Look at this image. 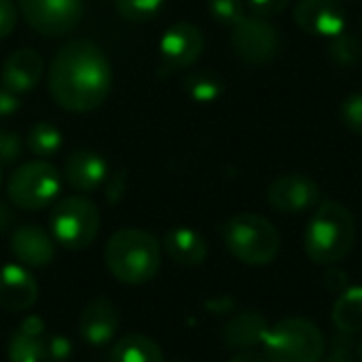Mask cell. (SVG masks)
Instances as JSON below:
<instances>
[{
    "mask_svg": "<svg viewBox=\"0 0 362 362\" xmlns=\"http://www.w3.org/2000/svg\"><path fill=\"white\" fill-rule=\"evenodd\" d=\"M49 93L68 112H89L104 104L112 87V66L93 40H68L51 59Z\"/></svg>",
    "mask_w": 362,
    "mask_h": 362,
    "instance_id": "obj_1",
    "label": "cell"
},
{
    "mask_svg": "<svg viewBox=\"0 0 362 362\" xmlns=\"http://www.w3.org/2000/svg\"><path fill=\"white\" fill-rule=\"evenodd\" d=\"M106 267L123 284H146L161 267L157 238L142 229H121L110 235L104 250Z\"/></svg>",
    "mask_w": 362,
    "mask_h": 362,
    "instance_id": "obj_2",
    "label": "cell"
},
{
    "mask_svg": "<svg viewBox=\"0 0 362 362\" xmlns=\"http://www.w3.org/2000/svg\"><path fill=\"white\" fill-rule=\"evenodd\" d=\"M356 240L352 212L339 202H322L305 231V252L318 265H335L346 259Z\"/></svg>",
    "mask_w": 362,
    "mask_h": 362,
    "instance_id": "obj_3",
    "label": "cell"
},
{
    "mask_svg": "<svg viewBox=\"0 0 362 362\" xmlns=\"http://www.w3.org/2000/svg\"><path fill=\"white\" fill-rule=\"evenodd\" d=\"M223 240L227 250L240 263L250 267L269 265L278 257L282 246L276 225L265 216L252 212L231 216L223 227Z\"/></svg>",
    "mask_w": 362,
    "mask_h": 362,
    "instance_id": "obj_4",
    "label": "cell"
},
{
    "mask_svg": "<svg viewBox=\"0 0 362 362\" xmlns=\"http://www.w3.org/2000/svg\"><path fill=\"white\" fill-rule=\"evenodd\" d=\"M327 352L322 331L308 318L291 316L267 329L263 354L269 362H320Z\"/></svg>",
    "mask_w": 362,
    "mask_h": 362,
    "instance_id": "obj_5",
    "label": "cell"
},
{
    "mask_svg": "<svg viewBox=\"0 0 362 362\" xmlns=\"http://www.w3.org/2000/svg\"><path fill=\"white\" fill-rule=\"evenodd\" d=\"M51 238L68 248V250H83L91 246L100 229V210L98 206L83 197L72 195L59 199L49 216Z\"/></svg>",
    "mask_w": 362,
    "mask_h": 362,
    "instance_id": "obj_6",
    "label": "cell"
},
{
    "mask_svg": "<svg viewBox=\"0 0 362 362\" xmlns=\"http://www.w3.org/2000/svg\"><path fill=\"white\" fill-rule=\"evenodd\" d=\"M59 191L62 174L53 163L45 159L21 163L11 174L6 185L11 204L21 210H42L57 199Z\"/></svg>",
    "mask_w": 362,
    "mask_h": 362,
    "instance_id": "obj_7",
    "label": "cell"
},
{
    "mask_svg": "<svg viewBox=\"0 0 362 362\" xmlns=\"http://www.w3.org/2000/svg\"><path fill=\"white\" fill-rule=\"evenodd\" d=\"M231 49L246 64H269L280 55L282 32L265 17L246 15L231 28Z\"/></svg>",
    "mask_w": 362,
    "mask_h": 362,
    "instance_id": "obj_8",
    "label": "cell"
},
{
    "mask_svg": "<svg viewBox=\"0 0 362 362\" xmlns=\"http://www.w3.org/2000/svg\"><path fill=\"white\" fill-rule=\"evenodd\" d=\"M21 17L38 34L59 38L70 34L83 19V0H17Z\"/></svg>",
    "mask_w": 362,
    "mask_h": 362,
    "instance_id": "obj_9",
    "label": "cell"
},
{
    "mask_svg": "<svg viewBox=\"0 0 362 362\" xmlns=\"http://www.w3.org/2000/svg\"><path fill=\"white\" fill-rule=\"evenodd\" d=\"M293 17L305 34L329 40L348 28V11L341 0H297Z\"/></svg>",
    "mask_w": 362,
    "mask_h": 362,
    "instance_id": "obj_10",
    "label": "cell"
},
{
    "mask_svg": "<svg viewBox=\"0 0 362 362\" xmlns=\"http://www.w3.org/2000/svg\"><path fill=\"white\" fill-rule=\"evenodd\" d=\"M206 38L199 25L191 21H178L165 30L159 40L161 64L168 70H182L191 68L204 53Z\"/></svg>",
    "mask_w": 362,
    "mask_h": 362,
    "instance_id": "obj_11",
    "label": "cell"
},
{
    "mask_svg": "<svg viewBox=\"0 0 362 362\" xmlns=\"http://www.w3.org/2000/svg\"><path fill=\"white\" fill-rule=\"evenodd\" d=\"M267 202L282 214H301L318 206L320 187L303 174H284L267 187Z\"/></svg>",
    "mask_w": 362,
    "mask_h": 362,
    "instance_id": "obj_12",
    "label": "cell"
},
{
    "mask_svg": "<svg viewBox=\"0 0 362 362\" xmlns=\"http://www.w3.org/2000/svg\"><path fill=\"white\" fill-rule=\"evenodd\" d=\"M119 325V308L106 297H95L85 305L78 318V333L89 346H106L117 335Z\"/></svg>",
    "mask_w": 362,
    "mask_h": 362,
    "instance_id": "obj_13",
    "label": "cell"
},
{
    "mask_svg": "<svg viewBox=\"0 0 362 362\" xmlns=\"http://www.w3.org/2000/svg\"><path fill=\"white\" fill-rule=\"evenodd\" d=\"M108 165L102 155L89 148H76L66 157L64 163V180L70 185V189L89 193L95 191L106 182Z\"/></svg>",
    "mask_w": 362,
    "mask_h": 362,
    "instance_id": "obj_14",
    "label": "cell"
},
{
    "mask_svg": "<svg viewBox=\"0 0 362 362\" xmlns=\"http://www.w3.org/2000/svg\"><path fill=\"white\" fill-rule=\"evenodd\" d=\"M38 299L34 276L21 265L0 267V308L8 312H25Z\"/></svg>",
    "mask_w": 362,
    "mask_h": 362,
    "instance_id": "obj_15",
    "label": "cell"
},
{
    "mask_svg": "<svg viewBox=\"0 0 362 362\" xmlns=\"http://www.w3.org/2000/svg\"><path fill=\"white\" fill-rule=\"evenodd\" d=\"M11 250L28 267H47L55 259V240L36 225H23L11 238Z\"/></svg>",
    "mask_w": 362,
    "mask_h": 362,
    "instance_id": "obj_16",
    "label": "cell"
},
{
    "mask_svg": "<svg viewBox=\"0 0 362 362\" xmlns=\"http://www.w3.org/2000/svg\"><path fill=\"white\" fill-rule=\"evenodd\" d=\"M45 72V62L34 49H19L11 53L2 66V85L15 93L32 91Z\"/></svg>",
    "mask_w": 362,
    "mask_h": 362,
    "instance_id": "obj_17",
    "label": "cell"
},
{
    "mask_svg": "<svg viewBox=\"0 0 362 362\" xmlns=\"http://www.w3.org/2000/svg\"><path fill=\"white\" fill-rule=\"evenodd\" d=\"M267 329H269V325H267L265 316L248 310V312L235 314L231 320H227L221 329V337L229 348L248 350V348L263 344Z\"/></svg>",
    "mask_w": 362,
    "mask_h": 362,
    "instance_id": "obj_18",
    "label": "cell"
},
{
    "mask_svg": "<svg viewBox=\"0 0 362 362\" xmlns=\"http://www.w3.org/2000/svg\"><path fill=\"white\" fill-rule=\"evenodd\" d=\"M163 248L172 261L185 267H197L208 257V244L202 233L189 227H174L163 235Z\"/></svg>",
    "mask_w": 362,
    "mask_h": 362,
    "instance_id": "obj_19",
    "label": "cell"
},
{
    "mask_svg": "<svg viewBox=\"0 0 362 362\" xmlns=\"http://www.w3.org/2000/svg\"><path fill=\"white\" fill-rule=\"evenodd\" d=\"M45 339V322L38 316H28L8 341V358L11 362H42Z\"/></svg>",
    "mask_w": 362,
    "mask_h": 362,
    "instance_id": "obj_20",
    "label": "cell"
},
{
    "mask_svg": "<svg viewBox=\"0 0 362 362\" xmlns=\"http://www.w3.org/2000/svg\"><path fill=\"white\" fill-rule=\"evenodd\" d=\"M110 362H165L157 341L146 335H123L110 350Z\"/></svg>",
    "mask_w": 362,
    "mask_h": 362,
    "instance_id": "obj_21",
    "label": "cell"
},
{
    "mask_svg": "<svg viewBox=\"0 0 362 362\" xmlns=\"http://www.w3.org/2000/svg\"><path fill=\"white\" fill-rule=\"evenodd\" d=\"M333 325L346 333L354 335L362 331V286L341 291L333 305Z\"/></svg>",
    "mask_w": 362,
    "mask_h": 362,
    "instance_id": "obj_22",
    "label": "cell"
},
{
    "mask_svg": "<svg viewBox=\"0 0 362 362\" xmlns=\"http://www.w3.org/2000/svg\"><path fill=\"white\" fill-rule=\"evenodd\" d=\"M225 91V83L216 72L195 70L185 78V93L197 104H212Z\"/></svg>",
    "mask_w": 362,
    "mask_h": 362,
    "instance_id": "obj_23",
    "label": "cell"
},
{
    "mask_svg": "<svg viewBox=\"0 0 362 362\" xmlns=\"http://www.w3.org/2000/svg\"><path fill=\"white\" fill-rule=\"evenodd\" d=\"M25 144H28V148H30L36 157H40V159L53 157V155H57L59 148H62V132H59L53 123L40 121V123H36V125L30 127Z\"/></svg>",
    "mask_w": 362,
    "mask_h": 362,
    "instance_id": "obj_24",
    "label": "cell"
},
{
    "mask_svg": "<svg viewBox=\"0 0 362 362\" xmlns=\"http://www.w3.org/2000/svg\"><path fill=\"white\" fill-rule=\"evenodd\" d=\"M329 57L341 66V68H352L362 59V42L358 36L350 32H341L339 36L331 38L329 45Z\"/></svg>",
    "mask_w": 362,
    "mask_h": 362,
    "instance_id": "obj_25",
    "label": "cell"
},
{
    "mask_svg": "<svg viewBox=\"0 0 362 362\" xmlns=\"http://www.w3.org/2000/svg\"><path fill=\"white\" fill-rule=\"evenodd\" d=\"M165 0H117V13L127 21H148L159 15Z\"/></svg>",
    "mask_w": 362,
    "mask_h": 362,
    "instance_id": "obj_26",
    "label": "cell"
},
{
    "mask_svg": "<svg viewBox=\"0 0 362 362\" xmlns=\"http://www.w3.org/2000/svg\"><path fill=\"white\" fill-rule=\"evenodd\" d=\"M208 11L214 17V21L233 28L242 17H246V2L244 0H208Z\"/></svg>",
    "mask_w": 362,
    "mask_h": 362,
    "instance_id": "obj_27",
    "label": "cell"
},
{
    "mask_svg": "<svg viewBox=\"0 0 362 362\" xmlns=\"http://www.w3.org/2000/svg\"><path fill=\"white\" fill-rule=\"evenodd\" d=\"M339 119L352 134L362 136V91L344 98L339 106Z\"/></svg>",
    "mask_w": 362,
    "mask_h": 362,
    "instance_id": "obj_28",
    "label": "cell"
},
{
    "mask_svg": "<svg viewBox=\"0 0 362 362\" xmlns=\"http://www.w3.org/2000/svg\"><path fill=\"white\" fill-rule=\"evenodd\" d=\"M72 356V344L70 339L62 335H51L45 339V352L42 362H66Z\"/></svg>",
    "mask_w": 362,
    "mask_h": 362,
    "instance_id": "obj_29",
    "label": "cell"
},
{
    "mask_svg": "<svg viewBox=\"0 0 362 362\" xmlns=\"http://www.w3.org/2000/svg\"><path fill=\"white\" fill-rule=\"evenodd\" d=\"M23 144L17 132L0 127V161L4 163H13L21 157Z\"/></svg>",
    "mask_w": 362,
    "mask_h": 362,
    "instance_id": "obj_30",
    "label": "cell"
},
{
    "mask_svg": "<svg viewBox=\"0 0 362 362\" xmlns=\"http://www.w3.org/2000/svg\"><path fill=\"white\" fill-rule=\"evenodd\" d=\"M17 25V4L13 0H0V40L8 38Z\"/></svg>",
    "mask_w": 362,
    "mask_h": 362,
    "instance_id": "obj_31",
    "label": "cell"
},
{
    "mask_svg": "<svg viewBox=\"0 0 362 362\" xmlns=\"http://www.w3.org/2000/svg\"><path fill=\"white\" fill-rule=\"evenodd\" d=\"M288 4H291V0H248V6L252 8V13L257 17H265V19L282 13Z\"/></svg>",
    "mask_w": 362,
    "mask_h": 362,
    "instance_id": "obj_32",
    "label": "cell"
},
{
    "mask_svg": "<svg viewBox=\"0 0 362 362\" xmlns=\"http://www.w3.org/2000/svg\"><path fill=\"white\" fill-rule=\"evenodd\" d=\"M19 110V98L15 91L0 83V117H11Z\"/></svg>",
    "mask_w": 362,
    "mask_h": 362,
    "instance_id": "obj_33",
    "label": "cell"
},
{
    "mask_svg": "<svg viewBox=\"0 0 362 362\" xmlns=\"http://www.w3.org/2000/svg\"><path fill=\"white\" fill-rule=\"evenodd\" d=\"M123 189H125V172L121 174H115L110 180H108V187H106V199L110 204L119 202L121 195H123Z\"/></svg>",
    "mask_w": 362,
    "mask_h": 362,
    "instance_id": "obj_34",
    "label": "cell"
},
{
    "mask_svg": "<svg viewBox=\"0 0 362 362\" xmlns=\"http://www.w3.org/2000/svg\"><path fill=\"white\" fill-rule=\"evenodd\" d=\"M229 362H269L265 354H259V352H252V350H242L238 356H233Z\"/></svg>",
    "mask_w": 362,
    "mask_h": 362,
    "instance_id": "obj_35",
    "label": "cell"
},
{
    "mask_svg": "<svg viewBox=\"0 0 362 362\" xmlns=\"http://www.w3.org/2000/svg\"><path fill=\"white\" fill-rule=\"evenodd\" d=\"M11 223H13V214H11V210H8L4 204H0V231H4Z\"/></svg>",
    "mask_w": 362,
    "mask_h": 362,
    "instance_id": "obj_36",
    "label": "cell"
},
{
    "mask_svg": "<svg viewBox=\"0 0 362 362\" xmlns=\"http://www.w3.org/2000/svg\"><path fill=\"white\" fill-rule=\"evenodd\" d=\"M320 362H350L348 356H341V354H331L329 358H322Z\"/></svg>",
    "mask_w": 362,
    "mask_h": 362,
    "instance_id": "obj_37",
    "label": "cell"
},
{
    "mask_svg": "<svg viewBox=\"0 0 362 362\" xmlns=\"http://www.w3.org/2000/svg\"><path fill=\"white\" fill-rule=\"evenodd\" d=\"M358 358H361V362H362V341L358 344Z\"/></svg>",
    "mask_w": 362,
    "mask_h": 362,
    "instance_id": "obj_38",
    "label": "cell"
},
{
    "mask_svg": "<svg viewBox=\"0 0 362 362\" xmlns=\"http://www.w3.org/2000/svg\"><path fill=\"white\" fill-rule=\"evenodd\" d=\"M0 185H2V170H0Z\"/></svg>",
    "mask_w": 362,
    "mask_h": 362,
    "instance_id": "obj_39",
    "label": "cell"
},
{
    "mask_svg": "<svg viewBox=\"0 0 362 362\" xmlns=\"http://www.w3.org/2000/svg\"><path fill=\"white\" fill-rule=\"evenodd\" d=\"M361 25H362V21H361Z\"/></svg>",
    "mask_w": 362,
    "mask_h": 362,
    "instance_id": "obj_40",
    "label": "cell"
}]
</instances>
